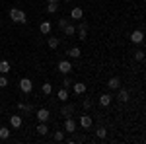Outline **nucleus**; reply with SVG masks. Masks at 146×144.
<instances>
[{
	"label": "nucleus",
	"instance_id": "1",
	"mask_svg": "<svg viewBox=\"0 0 146 144\" xmlns=\"http://www.w3.org/2000/svg\"><path fill=\"white\" fill-rule=\"evenodd\" d=\"M10 20L14 23H25L27 22V16H25V12L20 10V8H10Z\"/></svg>",
	"mask_w": 146,
	"mask_h": 144
},
{
	"label": "nucleus",
	"instance_id": "2",
	"mask_svg": "<svg viewBox=\"0 0 146 144\" xmlns=\"http://www.w3.org/2000/svg\"><path fill=\"white\" fill-rule=\"evenodd\" d=\"M72 62H70V60H60V62H58V64H56V70H58V72H60V74H70V72H72Z\"/></svg>",
	"mask_w": 146,
	"mask_h": 144
},
{
	"label": "nucleus",
	"instance_id": "3",
	"mask_svg": "<svg viewBox=\"0 0 146 144\" xmlns=\"http://www.w3.org/2000/svg\"><path fill=\"white\" fill-rule=\"evenodd\" d=\"M20 90H22L23 94H31V90H33V82H31L29 78H22V80H20Z\"/></svg>",
	"mask_w": 146,
	"mask_h": 144
},
{
	"label": "nucleus",
	"instance_id": "4",
	"mask_svg": "<svg viewBox=\"0 0 146 144\" xmlns=\"http://www.w3.org/2000/svg\"><path fill=\"white\" fill-rule=\"evenodd\" d=\"M76 33H78V39H82V41H86L88 39V22H82L76 27Z\"/></svg>",
	"mask_w": 146,
	"mask_h": 144
},
{
	"label": "nucleus",
	"instance_id": "5",
	"mask_svg": "<svg viewBox=\"0 0 146 144\" xmlns=\"http://www.w3.org/2000/svg\"><path fill=\"white\" fill-rule=\"evenodd\" d=\"M35 117H37V121H39V123H47V121H49V117H51V111L45 109V107H41V109H37Z\"/></svg>",
	"mask_w": 146,
	"mask_h": 144
},
{
	"label": "nucleus",
	"instance_id": "6",
	"mask_svg": "<svg viewBox=\"0 0 146 144\" xmlns=\"http://www.w3.org/2000/svg\"><path fill=\"white\" fill-rule=\"evenodd\" d=\"M131 41L135 45H140L144 41V31H142V29H135V31L131 33Z\"/></svg>",
	"mask_w": 146,
	"mask_h": 144
},
{
	"label": "nucleus",
	"instance_id": "7",
	"mask_svg": "<svg viewBox=\"0 0 146 144\" xmlns=\"http://www.w3.org/2000/svg\"><path fill=\"white\" fill-rule=\"evenodd\" d=\"M92 125H94V121H92L90 115H82V117H80V127H82L84 131H90Z\"/></svg>",
	"mask_w": 146,
	"mask_h": 144
},
{
	"label": "nucleus",
	"instance_id": "8",
	"mask_svg": "<svg viewBox=\"0 0 146 144\" xmlns=\"http://www.w3.org/2000/svg\"><path fill=\"white\" fill-rule=\"evenodd\" d=\"M64 133H76V121L72 117H66V121H64Z\"/></svg>",
	"mask_w": 146,
	"mask_h": 144
},
{
	"label": "nucleus",
	"instance_id": "9",
	"mask_svg": "<svg viewBox=\"0 0 146 144\" xmlns=\"http://www.w3.org/2000/svg\"><path fill=\"white\" fill-rule=\"evenodd\" d=\"M86 90H88V86L86 84H82V82H72V92L76 94V96H82V94H86Z\"/></svg>",
	"mask_w": 146,
	"mask_h": 144
},
{
	"label": "nucleus",
	"instance_id": "10",
	"mask_svg": "<svg viewBox=\"0 0 146 144\" xmlns=\"http://www.w3.org/2000/svg\"><path fill=\"white\" fill-rule=\"evenodd\" d=\"M111 101H113L111 94H101V96H100V105H101V107H109Z\"/></svg>",
	"mask_w": 146,
	"mask_h": 144
},
{
	"label": "nucleus",
	"instance_id": "11",
	"mask_svg": "<svg viewBox=\"0 0 146 144\" xmlns=\"http://www.w3.org/2000/svg\"><path fill=\"white\" fill-rule=\"evenodd\" d=\"M107 88H109V90H119V88H121V80H119L117 76L109 78V80H107Z\"/></svg>",
	"mask_w": 146,
	"mask_h": 144
},
{
	"label": "nucleus",
	"instance_id": "12",
	"mask_svg": "<svg viewBox=\"0 0 146 144\" xmlns=\"http://www.w3.org/2000/svg\"><path fill=\"white\" fill-rule=\"evenodd\" d=\"M22 117H20V115H10V127L12 129H20V127H22Z\"/></svg>",
	"mask_w": 146,
	"mask_h": 144
},
{
	"label": "nucleus",
	"instance_id": "13",
	"mask_svg": "<svg viewBox=\"0 0 146 144\" xmlns=\"http://www.w3.org/2000/svg\"><path fill=\"white\" fill-rule=\"evenodd\" d=\"M117 100H119V101H123V103H127V101L131 100V94H129V90L119 88V96H117Z\"/></svg>",
	"mask_w": 146,
	"mask_h": 144
},
{
	"label": "nucleus",
	"instance_id": "14",
	"mask_svg": "<svg viewBox=\"0 0 146 144\" xmlns=\"http://www.w3.org/2000/svg\"><path fill=\"white\" fill-rule=\"evenodd\" d=\"M70 18H72V20H82V18H84V10L78 8V6L72 8V10H70Z\"/></svg>",
	"mask_w": 146,
	"mask_h": 144
},
{
	"label": "nucleus",
	"instance_id": "15",
	"mask_svg": "<svg viewBox=\"0 0 146 144\" xmlns=\"http://www.w3.org/2000/svg\"><path fill=\"white\" fill-rule=\"evenodd\" d=\"M74 109H76V107H74V103H72V105H70V103H66V105H64V107L60 109V113H62L64 117H72V113H74Z\"/></svg>",
	"mask_w": 146,
	"mask_h": 144
},
{
	"label": "nucleus",
	"instance_id": "16",
	"mask_svg": "<svg viewBox=\"0 0 146 144\" xmlns=\"http://www.w3.org/2000/svg\"><path fill=\"white\" fill-rule=\"evenodd\" d=\"M51 29H53L51 22H41V25H39V31H41L43 35H49V33H51Z\"/></svg>",
	"mask_w": 146,
	"mask_h": 144
},
{
	"label": "nucleus",
	"instance_id": "17",
	"mask_svg": "<svg viewBox=\"0 0 146 144\" xmlns=\"http://www.w3.org/2000/svg\"><path fill=\"white\" fill-rule=\"evenodd\" d=\"M56 98H58L60 101H68V98H70V94H68V88L58 90V92H56Z\"/></svg>",
	"mask_w": 146,
	"mask_h": 144
},
{
	"label": "nucleus",
	"instance_id": "18",
	"mask_svg": "<svg viewBox=\"0 0 146 144\" xmlns=\"http://www.w3.org/2000/svg\"><path fill=\"white\" fill-rule=\"evenodd\" d=\"M68 56H72V58H78L80 55H82V51H80V47H72V49H68L66 51Z\"/></svg>",
	"mask_w": 146,
	"mask_h": 144
},
{
	"label": "nucleus",
	"instance_id": "19",
	"mask_svg": "<svg viewBox=\"0 0 146 144\" xmlns=\"http://www.w3.org/2000/svg\"><path fill=\"white\" fill-rule=\"evenodd\" d=\"M10 72V62L8 60H0V74H8Z\"/></svg>",
	"mask_w": 146,
	"mask_h": 144
},
{
	"label": "nucleus",
	"instance_id": "20",
	"mask_svg": "<svg viewBox=\"0 0 146 144\" xmlns=\"http://www.w3.org/2000/svg\"><path fill=\"white\" fill-rule=\"evenodd\" d=\"M47 45H49V49H58L60 41H58L56 37H49V39H47Z\"/></svg>",
	"mask_w": 146,
	"mask_h": 144
},
{
	"label": "nucleus",
	"instance_id": "21",
	"mask_svg": "<svg viewBox=\"0 0 146 144\" xmlns=\"http://www.w3.org/2000/svg\"><path fill=\"white\" fill-rule=\"evenodd\" d=\"M37 133L41 134V136H45V134L49 133V127H47V123H39V125H37Z\"/></svg>",
	"mask_w": 146,
	"mask_h": 144
},
{
	"label": "nucleus",
	"instance_id": "22",
	"mask_svg": "<svg viewBox=\"0 0 146 144\" xmlns=\"http://www.w3.org/2000/svg\"><path fill=\"white\" fill-rule=\"evenodd\" d=\"M41 92H43L45 96H51V94H53V86H51L49 82H45V84H41Z\"/></svg>",
	"mask_w": 146,
	"mask_h": 144
},
{
	"label": "nucleus",
	"instance_id": "23",
	"mask_svg": "<svg viewBox=\"0 0 146 144\" xmlns=\"http://www.w3.org/2000/svg\"><path fill=\"white\" fill-rule=\"evenodd\" d=\"M0 138H2V140L10 138V129H8V127H0Z\"/></svg>",
	"mask_w": 146,
	"mask_h": 144
},
{
	"label": "nucleus",
	"instance_id": "24",
	"mask_svg": "<svg viewBox=\"0 0 146 144\" xmlns=\"http://www.w3.org/2000/svg\"><path fill=\"white\" fill-rule=\"evenodd\" d=\"M62 31H64V35H76V27H74L72 23H68V25L64 27V29H62Z\"/></svg>",
	"mask_w": 146,
	"mask_h": 144
},
{
	"label": "nucleus",
	"instance_id": "25",
	"mask_svg": "<svg viewBox=\"0 0 146 144\" xmlns=\"http://www.w3.org/2000/svg\"><path fill=\"white\" fill-rule=\"evenodd\" d=\"M58 10V4H53V2H47V12L49 14H55Z\"/></svg>",
	"mask_w": 146,
	"mask_h": 144
},
{
	"label": "nucleus",
	"instance_id": "26",
	"mask_svg": "<svg viewBox=\"0 0 146 144\" xmlns=\"http://www.w3.org/2000/svg\"><path fill=\"white\" fill-rule=\"evenodd\" d=\"M62 88H72V78H68V74H64L62 78Z\"/></svg>",
	"mask_w": 146,
	"mask_h": 144
},
{
	"label": "nucleus",
	"instance_id": "27",
	"mask_svg": "<svg viewBox=\"0 0 146 144\" xmlns=\"http://www.w3.org/2000/svg\"><path fill=\"white\" fill-rule=\"evenodd\" d=\"M18 109H22V111H25V113H27V111H31L33 107H31L29 103H22V101H20V103H18Z\"/></svg>",
	"mask_w": 146,
	"mask_h": 144
},
{
	"label": "nucleus",
	"instance_id": "28",
	"mask_svg": "<svg viewBox=\"0 0 146 144\" xmlns=\"http://www.w3.org/2000/svg\"><path fill=\"white\" fill-rule=\"evenodd\" d=\"M53 138H55V142H62V140H64V133H62V131H56Z\"/></svg>",
	"mask_w": 146,
	"mask_h": 144
},
{
	"label": "nucleus",
	"instance_id": "29",
	"mask_svg": "<svg viewBox=\"0 0 146 144\" xmlns=\"http://www.w3.org/2000/svg\"><path fill=\"white\" fill-rule=\"evenodd\" d=\"M105 136H107V129L105 127H100L98 129V138H105Z\"/></svg>",
	"mask_w": 146,
	"mask_h": 144
},
{
	"label": "nucleus",
	"instance_id": "30",
	"mask_svg": "<svg viewBox=\"0 0 146 144\" xmlns=\"http://www.w3.org/2000/svg\"><path fill=\"white\" fill-rule=\"evenodd\" d=\"M135 58H136V60H144V51H142V49L135 51Z\"/></svg>",
	"mask_w": 146,
	"mask_h": 144
},
{
	"label": "nucleus",
	"instance_id": "31",
	"mask_svg": "<svg viewBox=\"0 0 146 144\" xmlns=\"http://www.w3.org/2000/svg\"><path fill=\"white\" fill-rule=\"evenodd\" d=\"M68 23H70V22H68L66 18H60V20H58V27H60V29H64Z\"/></svg>",
	"mask_w": 146,
	"mask_h": 144
},
{
	"label": "nucleus",
	"instance_id": "32",
	"mask_svg": "<svg viewBox=\"0 0 146 144\" xmlns=\"http://www.w3.org/2000/svg\"><path fill=\"white\" fill-rule=\"evenodd\" d=\"M8 86V78H6V74H2L0 76V88H6Z\"/></svg>",
	"mask_w": 146,
	"mask_h": 144
},
{
	"label": "nucleus",
	"instance_id": "33",
	"mask_svg": "<svg viewBox=\"0 0 146 144\" xmlns=\"http://www.w3.org/2000/svg\"><path fill=\"white\" fill-rule=\"evenodd\" d=\"M92 105H94V101H92V100H84V101H82V107H84V109H90Z\"/></svg>",
	"mask_w": 146,
	"mask_h": 144
},
{
	"label": "nucleus",
	"instance_id": "34",
	"mask_svg": "<svg viewBox=\"0 0 146 144\" xmlns=\"http://www.w3.org/2000/svg\"><path fill=\"white\" fill-rule=\"evenodd\" d=\"M47 2H53V4H58V0H47Z\"/></svg>",
	"mask_w": 146,
	"mask_h": 144
},
{
	"label": "nucleus",
	"instance_id": "35",
	"mask_svg": "<svg viewBox=\"0 0 146 144\" xmlns=\"http://www.w3.org/2000/svg\"><path fill=\"white\" fill-rule=\"evenodd\" d=\"M64 2H72V0H64Z\"/></svg>",
	"mask_w": 146,
	"mask_h": 144
}]
</instances>
